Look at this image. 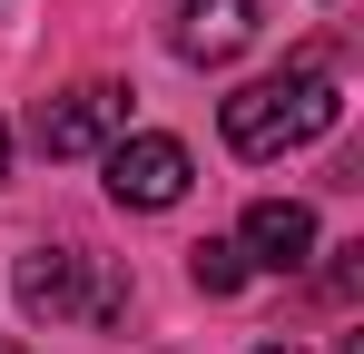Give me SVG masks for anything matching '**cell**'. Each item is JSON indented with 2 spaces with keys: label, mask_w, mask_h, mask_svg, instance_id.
<instances>
[{
  "label": "cell",
  "mask_w": 364,
  "mask_h": 354,
  "mask_svg": "<svg viewBox=\"0 0 364 354\" xmlns=\"http://www.w3.org/2000/svg\"><path fill=\"white\" fill-rule=\"evenodd\" d=\"M335 118H345V89H335L315 59L276 69V79H246L237 99H217V128H227L237 158H286V148H305V138H325Z\"/></svg>",
  "instance_id": "6da1fadb"
},
{
  "label": "cell",
  "mask_w": 364,
  "mask_h": 354,
  "mask_svg": "<svg viewBox=\"0 0 364 354\" xmlns=\"http://www.w3.org/2000/svg\"><path fill=\"white\" fill-rule=\"evenodd\" d=\"M99 168H109V197L119 207H138V217H158V207H178L187 197V138H168V128H138V138H109L99 148Z\"/></svg>",
  "instance_id": "7a4b0ae2"
},
{
  "label": "cell",
  "mask_w": 364,
  "mask_h": 354,
  "mask_svg": "<svg viewBox=\"0 0 364 354\" xmlns=\"http://www.w3.org/2000/svg\"><path fill=\"white\" fill-rule=\"evenodd\" d=\"M119 118H128V89L89 79V89H69V99H40V148H50V158H99V148L119 138Z\"/></svg>",
  "instance_id": "3957f363"
},
{
  "label": "cell",
  "mask_w": 364,
  "mask_h": 354,
  "mask_svg": "<svg viewBox=\"0 0 364 354\" xmlns=\"http://www.w3.org/2000/svg\"><path fill=\"white\" fill-rule=\"evenodd\" d=\"M237 246H246V266L296 276L305 256H315V207H296V197H256V207H246V227H237Z\"/></svg>",
  "instance_id": "277c9868"
},
{
  "label": "cell",
  "mask_w": 364,
  "mask_h": 354,
  "mask_svg": "<svg viewBox=\"0 0 364 354\" xmlns=\"http://www.w3.org/2000/svg\"><path fill=\"white\" fill-rule=\"evenodd\" d=\"M266 20H256V0H187L178 10V59H197V69H227V59L256 40Z\"/></svg>",
  "instance_id": "5b68a950"
},
{
  "label": "cell",
  "mask_w": 364,
  "mask_h": 354,
  "mask_svg": "<svg viewBox=\"0 0 364 354\" xmlns=\"http://www.w3.org/2000/svg\"><path fill=\"white\" fill-rule=\"evenodd\" d=\"M79 266H89L79 246H40V256H20V276H10V286H20V315H50V325L79 315V305H89V295H79Z\"/></svg>",
  "instance_id": "8992f818"
},
{
  "label": "cell",
  "mask_w": 364,
  "mask_h": 354,
  "mask_svg": "<svg viewBox=\"0 0 364 354\" xmlns=\"http://www.w3.org/2000/svg\"><path fill=\"white\" fill-rule=\"evenodd\" d=\"M187 276H197L207 295H237L256 266H246V246H237V236H197V246H187Z\"/></svg>",
  "instance_id": "52a82bcc"
},
{
  "label": "cell",
  "mask_w": 364,
  "mask_h": 354,
  "mask_svg": "<svg viewBox=\"0 0 364 354\" xmlns=\"http://www.w3.org/2000/svg\"><path fill=\"white\" fill-rule=\"evenodd\" d=\"M0 177H10V118H0Z\"/></svg>",
  "instance_id": "ba28073f"
},
{
  "label": "cell",
  "mask_w": 364,
  "mask_h": 354,
  "mask_svg": "<svg viewBox=\"0 0 364 354\" xmlns=\"http://www.w3.org/2000/svg\"><path fill=\"white\" fill-rule=\"evenodd\" d=\"M256 354H296V345H256Z\"/></svg>",
  "instance_id": "9c48e42d"
},
{
  "label": "cell",
  "mask_w": 364,
  "mask_h": 354,
  "mask_svg": "<svg viewBox=\"0 0 364 354\" xmlns=\"http://www.w3.org/2000/svg\"><path fill=\"white\" fill-rule=\"evenodd\" d=\"M0 354H20V345H10V335H0Z\"/></svg>",
  "instance_id": "30bf717a"
}]
</instances>
